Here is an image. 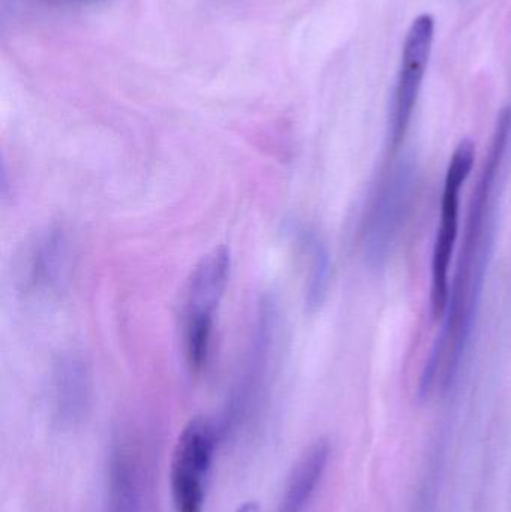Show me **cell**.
<instances>
[{
    "mask_svg": "<svg viewBox=\"0 0 511 512\" xmlns=\"http://www.w3.org/2000/svg\"><path fill=\"white\" fill-rule=\"evenodd\" d=\"M231 256L215 249L192 271L183 297L182 328L186 363L192 373H201L209 363L215 312L230 280Z\"/></svg>",
    "mask_w": 511,
    "mask_h": 512,
    "instance_id": "2",
    "label": "cell"
},
{
    "mask_svg": "<svg viewBox=\"0 0 511 512\" xmlns=\"http://www.w3.org/2000/svg\"><path fill=\"white\" fill-rule=\"evenodd\" d=\"M237 512H261L257 502H246Z\"/></svg>",
    "mask_w": 511,
    "mask_h": 512,
    "instance_id": "11",
    "label": "cell"
},
{
    "mask_svg": "<svg viewBox=\"0 0 511 512\" xmlns=\"http://www.w3.org/2000/svg\"><path fill=\"white\" fill-rule=\"evenodd\" d=\"M300 233V231H299ZM299 245L308 256V282H306V306L311 310L321 306L326 298L330 280V259L318 237L309 231L299 234Z\"/></svg>",
    "mask_w": 511,
    "mask_h": 512,
    "instance_id": "10",
    "label": "cell"
},
{
    "mask_svg": "<svg viewBox=\"0 0 511 512\" xmlns=\"http://www.w3.org/2000/svg\"><path fill=\"white\" fill-rule=\"evenodd\" d=\"M511 137V107L501 110L492 137L491 152L483 165L482 176L473 192L464 245L456 271L455 285L450 291L447 307L446 325L440 340L432 352L429 364L441 370L444 378L452 381L458 370L459 358L470 336L474 309L479 300L485 262V228H488V212L491 207V195L497 182L498 171L503 164L507 146Z\"/></svg>",
    "mask_w": 511,
    "mask_h": 512,
    "instance_id": "1",
    "label": "cell"
},
{
    "mask_svg": "<svg viewBox=\"0 0 511 512\" xmlns=\"http://www.w3.org/2000/svg\"><path fill=\"white\" fill-rule=\"evenodd\" d=\"M215 447V429L203 418L189 421L180 433L170 471L174 512H203Z\"/></svg>",
    "mask_w": 511,
    "mask_h": 512,
    "instance_id": "4",
    "label": "cell"
},
{
    "mask_svg": "<svg viewBox=\"0 0 511 512\" xmlns=\"http://www.w3.org/2000/svg\"><path fill=\"white\" fill-rule=\"evenodd\" d=\"M71 243L63 230L48 231L30 251L24 268V288L38 297L59 294L71 271Z\"/></svg>",
    "mask_w": 511,
    "mask_h": 512,
    "instance_id": "6",
    "label": "cell"
},
{
    "mask_svg": "<svg viewBox=\"0 0 511 512\" xmlns=\"http://www.w3.org/2000/svg\"><path fill=\"white\" fill-rule=\"evenodd\" d=\"M435 20L431 14H420L411 23L402 50L401 72L393 96L390 117V141L398 149L410 128L411 117L419 99L423 78L434 44Z\"/></svg>",
    "mask_w": 511,
    "mask_h": 512,
    "instance_id": "5",
    "label": "cell"
},
{
    "mask_svg": "<svg viewBox=\"0 0 511 512\" xmlns=\"http://www.w3.org/2000/svg\"><path fill=\"white\" fill-rule=\"evenodd\" d=\"M330 447L326 441L312 445L297 463L288 480L279 512H303L314 496L329 462Z\"/></svg>",
    "mask_w": 511,
    "mask_h": 512,
    "instance_id": "8",
    "label": "cell"
},
{
    "mask_svg": "<svg viewBox=\"0 0 511 512\" xmlns=\"http://www.w3.org/2000/svg\"><path fill=\"white\" fill-rule=\"evenodd\" d=\"M54 408L63 424H75L86 414L90 400V375L77 355H65L53 375Z\"/></svg>",
    "mask_w": 511,
    "mask_h": 512,
    "instance_id": "7",
    "label": "cell"
},
{
    "mask_svg": "<svg viewBox=\"0 0 511 512\" xmlns=\"http://www.w3.org/2000/svg\"><path fill=\"white\" fill-rule=\"evenodd\" d=\"M474 158V144L470 140L462 141L453 152L444 180L441 222L435 237L431 262V309L435 318H441L449 307L452 291L449 270L459 234V200L461 189L473 171Z\"/></svg>",
    "mask_w": 511,
    "mask_h": 512,
    "instance_id": "3",
    "label": "cell"
},
{
    "mask_svg": "<svg viewBox=\"0 0 511 512\" xmlns=\"http://www.w3.org/2000/svg\"><path fill=\"white\" fill-rule=\"evenodd\" d=\"M108 512H143L137 466L123 447H117L110 460Z\"/></svg>",
    "mask_w": 511,
    "mask_h": 512,
    "instance_id": "9",
    "label": "cell"
}]
</instances>
